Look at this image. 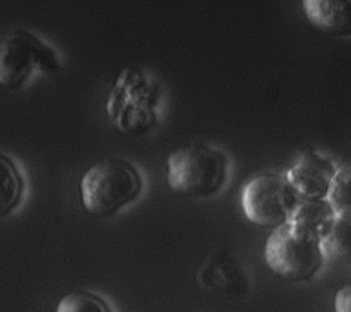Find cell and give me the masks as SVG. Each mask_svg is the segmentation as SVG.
Wrapping results in <instances>:
<instances>
[{"label":"cell","instance_id":"obj_1","mask_svg":"<svg viewBox=\"0 0 351 312\" xmlns=\"http://www.w3.org/2000/svg\"><path fill=\"white\" fill-rule=\"evenodd\" d=\"M162 103V83L131 65L124 68L111 84L106 115L111 125L120 132L141 136L159 124Z\"/></svg>","mask_w":351,"mask_h":312},{"label":"cell","instance_id":"obj_2","mask_svg":"<svg viewBox=\"0 0 351 312\" xmlns=\"http://www.w3.org/2000/svg\"><path fill=\"white\" fill-rule=\"evenodd\" d=\"M139 169L120 158H110L92 165L82 176L80 203L86 213L110 218L135 203L143 193Z\"/></svg>","mask_w":351,"mask_h":312},{"label":"cell","instance_id":"obj_3","mask_svg":"<svg viewBox=\"0 0 351 312\" xmlns=\"http://www.w3.org/2000/svg\"><path fill=\"white\" fill-rule=\"evenodd\" d=\"M229 160L223 151L193 143L174 149L166 159V183L178 195L206 198L226 183Z\"/></svg>","mask_w":351,"mask_h":312},{"label":"cell","instance_id":"obj_4","mask_svg":"<svg viewBox=\"0 0 351 312\" xmlns=\"http://www.w3.org/2000/svg\"><path fill=\"white\" fill-rule=\"evenodd\" d=\"M62 71L58 51L38 36L14 28L0 33V88L17 91L40 75Z\"/></svg>","mask_w":351,"mask_h":312},{"label":"cell","instance_id":"obj_5","mask_svg":"<svg viewBox=\"0 0 351 312\" xmlns=\"http://www.w3.org/2000/svg\"><path fill=\"white\" fill-rule=\"evenodd\" d=\"M320 237L294 222L273 230L265 246V261L273 273L289 281H308L324 263Z\"/></svg>","mask_w":351,"mask_h":312},{"label":"cell","instance_id":"obj_6","mask_svg":"<svg viewBox=\"0 0 351 312\" xmlns=\"http://www.w3.org/2000/svg\"><path fill=\"white\" fill-rule=\"evenodd\" d=\"M300 202L301 197L287 179L271 173L252 178L241 194L246 218L257 226L271 230L288 222Z\"/></svg>","mask_w":351,"mask_h":312},{"label":"cell","instance_id":"obj_7","mask_svg":"<svg viewBox=\"0 0 351 312\" xmlns=\"http://www.w3.org/2000/svg\"><path fill=\"white\" fill-rule=\"evenodd\" d=\"M336 172L329 158L305 149L291 163L285 179L304 200H326Z\"/></svg>","mask_w":351,"mask_h":312},{"label":"cell","instance_id":"obj_8","mask_svg":"<svg viewBox=\"0 0 351 312\" xmlns=\"http://www.w3.org/2000/svg\"><path fill=\"white\" fill-rule=\"evenodd\" d=\"M306 20L330 36L351 34V0H302Z\"/></svg>","mask_w":351,"mask_h":312},{"label":"cell","instance_id":"obj_9","mask_svg":"<svg viewBox=\"0 0 351 312\" xmlns=\"http://www.w3.org/2000/svg\"><path fill=\"white\" fill-rule=\"evenodd\" d=\"M25 194V180L17 163L0 154V217L16 211Z\"/></svg>","mask_w":351,"mask_h":312},{"label":"cell","instance_id":"obj_10","mask_svg":"<svg viewBox=\"0 0 351 312\" xmlns=\"http://www.w3.org/2000/svg\"><path fill=\"white\" fill-rule=\"evenodd\" d=\"M320 245L325 258L351 266V218L336 217L320 238Z\"/></svg>","mask_w":351,"mask_h":312},{"label":"cell","instance_id":"obj_11","mask_svg":"<svg viewBox=\"0 0 351 312\" xmlns=\"http://www.w3.org/2000/svg\"><path fill=\"white\" fill-rule=\"evenodd\" d=\"M335 218L336 215L326 200H304L300 202L289 221L315 232L322 238Z\"/></svg>","mask_w":351,"mask_h":312},{"label":"cell","instance_id":"obj_12","mask_svg":"<svg viewBox=\"0 0 351 312\" xmlns=\"http://www.w3.org/2000/svg\"><path fill=\"white\" fill-rule=\"evenodd\" d=\"M326 202L339 218H351V165L337 170Z\"/></svg>","mask_w":351,"mask_h":312},{"label":"cell","instance_id":"obj_13","mask_svg":"<svg viewBox=\"0 0 351 312\" xmlns=\"http://www.w3.org/2000/svg\"><path fill=\"white\" fill-rule=\"evenodd\" d=\"M56 312H112L107 301L89 291L66 294L56 307Z\"/></svg>","mask_w":351,"mask_h":312},{"label":"cell","instance_id":"obj_14","mask_svg":"<svg viewBox=\"0 0 351 312\" xmlns=\"http://www.w3.org/2000/svg\"><path fill=\"white\" fill-rule=\"evenodd\" d=\"M335 312H351V285L340 287L333 298Z\"/></svg>","mask_w":351,"mask_h":312}]
</instances>
